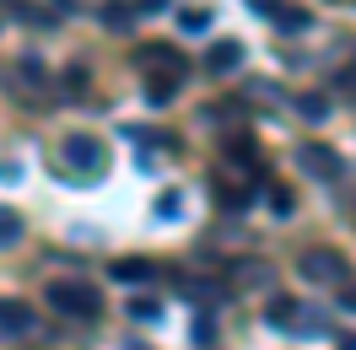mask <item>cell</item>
I'll return each instance as SVG.
<instances>
[{
	"label": "cell",
	"mask_w": 356,
	"mask_h": 350,
	"mask_svg": "<svg viewBox=\"0 0 356 350\" xmlns=\"http://www.w3.org/2000/svg\"><path fill=\"white\" fill-rule=\"evenodd\" d=\"M49 307H60L70 318H97V312H103V297H97V285H87V281H54L49 285Z\"/></svg>",
	"instance_id": "obj_1"
},
{
	"label": "cell",
	"mask_w": 356,
	"mask_h": 350,
	"mask_svg": "<svg viewBox=\"0 0 356 350\" xmlns=\"http://www.w3.org/2000/svg\"><path fill=\"white\" fill-rule=\"evenodd\" d=\"M65 162L76 167L81 178H97L103 167H108V151H103V140H92V135H65Z\"/></svg>",
	"instance_id": "obj_2"
},
{
	"label": "cell",
	"mask_w": 356,
	"mask_h": 350,
	"mask_svg": "<svg viewBox=\"0 0 356 350\" xmlns=\"http://www.w3.org/2000/svg\"><path fill=\"white\" fill-rule=\"evenodd\" d=\"M135 65L146 70V76H168V81H178V76H184V54H178L173 44H140V49H135Z\"/></svg>",
	"instance_id": "obj_3"
},
{
	"label": "cell",
	"mask_w": 356,
	"mask_h": 350,
	"mask_svg": "<svg viewBox=\"0 0 356 350\" xmlns=\"http://www.w3.org/2000/svg\"><path fill=\"white\" fill-rule=\"evenodd\" d=\"M297 167H302L308 178H318V183H334V178L346 173V162H340V151H334V146H318V140L297 151Z\"/></svg>",
	"instance_id": "obj_4"
},
{
	"label": "cell",
	"mask_w": 356,
	"mask_h": 350,
	"mask_svg": "<svg viewBox=\"0 0 356 350\" xmlns=\"http://www.w3.org/2000/svg\"><path fill=\"white\" fill-rule=\"evenodd\" d=\"M302 281L308 285H334V281H346V259L340 253H330V248H318V253H302Z\"/></svg>",
	"instance_id": "obj_5"
},
{
	"label": "cell",
	"mask_w": 356,
	"mask_h": 350,
	"mask_svg": "<svg viewBox=\"0 0 356 350\" xmlns=\"http://www.w3.org/2000/svg\"><path fill=\"white\" fill-rule=\"evenodd\" d=\"M33 324H38V312L27 302H0V334H27Z\"/></svg>",
	"instance_id": "obj_6"
},
{
	"label": "cell",
	"mask_w": 356,
	"mask_h": 350,
	"mask_svg": "<svg viewBox=\"0 0 356 350\" xmlns=\"http://www.w3.org/2000/svg\"><path fill=\"white\" fill-rule=\"evenodd\" d=\"M243 65V44H216L211 49V70L216 76H227V70H238Z\"/></svg>",
	"instance_id": "obj_7"
},
{
	"label": "cell",
	"mask_w": 356,
	"mask_h": 350,
	"mask_svg": "<svg viewBox=\"0 0 356 350\" xmlns=\"http://www.w3.org/2000/svg\"><path fill=\"white\" fill-rule=\"evenodd\" d=\"M113 281H124V285L130 281H152V264L146 259H119L113 264Z\"/></svg>",
	"instance_id": "obj_8"
},
{
	"label": "cell",
	"mask_w": 356,
	"mask_h": 350,
	"mask_svg": "<svg viewBox=\"0 0 356 350\" xmlns=\"http://www.w3.org/2000/svg\"><path fill=\"white\" fill-rule=\"evenodd\" d=\"M178 27H184V33H205V27H211V11H200V6H195V11H178Z\"/></svg>",
	"instance_id": "obj_9"
},
{
	"label": "cell",
	"mask_w": 356,
	"mask_h": 350,
	"mask_svg": "<svg viewBox=\"0 0 356 350\" xmlns=\"http://www.w3.org/2000/svg\"><path fill=\"white\" fill-rule=\"evenodd\" d=\"M275 27H286V33H297V27H308V11H286V6H275V17H270Z\"/></svg>",
	"instance_id": "obj_10"
},
{
	"label": "cell",
	"mask_w": 356,
	"mask_h": 350,
	"mask_svg": "<svg viewBox=\"0 0 356 350\" xmlns=\"http://www.w3.org/2000/svg\"><path fill=\"white\" fill-rule=\"evenodd\" d=\"M173 87H178V81H168V76H146V97H152V103H168Z\"/></svg>",
	"instance_id": "obj_11"
},
{
	"label": "cell",
	"mask_w": 356,
	"mask_h": 350,
	"mask_svg": "<svg viewBox=\"0 0 356 350\" xmlns=\"http://www.w3.org/2000/svg\"><path fill=\"white\" fill-rule=\"evenodd\" d=\"M22 238V216L17 210H0V242H17Z\"/></svg>",
	"instance_id": "obj_12"
},
{
	"label": "cell",
	"mask_w": 356,
	"mask_h": 350,
	"mask_svg": "<svg viewBox=\"0 0 356 350\" xmlns=\"http://www.w3.org/2000/svg\"><path fill=\"white\" fill-rule=\"evenodd\" d=\"M232 281H238V285H259V281H270V269H259L254 259H243V269H238Z\"/></svg>",
	"instance_id": "obj_13"
},
{
	"label": "cell",
	"mask_w": 356,
	"mask_h": 350,
	"mask_svg": "<svg viewBox=\"0 0 356 350\" xmlns=\"http://www.w3.org/2000/svg\"><path fill=\"white\" fill-rule=\"evenodd\" d=\"M178 210H184V199H178L173 189H168V194H156V216H162V221H173Z\"/></svg>",
	"instance_id": "obj_14"
},
{
	"label": "cell",
	"mask_w": 356,
	"mask_h": 350,
	"mask_svg": "<svg viewBox=\"0 0 356 350\" xmlns=\"http://www.w3.org/2000/svg\"><path fill=\"white\" fill-rule=\"evenodd\" d=\"M297 113H302V119H324V113H330V103H324V97H302V103H297Z\"/></svg>",
	"instance_id": "obj_15"
},
{
	"label": "cell",
	"mask_w": 356,
	"mask_h": 350,
	"mask_svg": "<svg viewBox=\"0 0 356 350\" xmlns=\"http://www.w3.org/2000/svg\"><path fill=\"white\" fill-rule=\"evenodd\" d=\"M270 205H275V216H291V194L286 189H270Z\"/></svg>",
	"instance_id": "obj_16"
},
{
	"label": "cell",
	"mask_w": 356,
	"mask_h": 350,
	"mask_svg": "<svg viewBox=\"0 0 356 350\" xmlns=\"http://www.w3.org/2000/svg\"><path fill=\"white\" fill-rule=\"evenodd\" d=\"M130 318H146V324H152V318H156V302H146V297L130 302Z\"/></svg>",
	"instance_id": "obj_17"
},
{
	"label": "cell",
	"mask_w": 356,
	"mask_h": 350,
	"mask_svg": "<svg viewBox=\"0 0 356 350\" xmlns=\"http://www.w3.org/2000/svg\"><path fill=\"white\" fill-rule=\"evenodd\" d=\"M65 87H70V97H81V87H87V70L76 65V70H70V76H65Z\"/></svg>",
	"instance_id": "obj_18"
},
{
	"label": "cell",
	"mask_w": 356,
	"mask_h": 350,
	"mask_svg": "<svg viewBox=\"0 0 356 350\" xmlns=\"http://www.w3.org/2000/svg\"><path fill=\"white\" fill-rule=\"evenodd\" d=\"M346 307H351V312H356V285H351V291H346Z\"/></svg>",
	"instance_id": "obj_19"
}]
</instances>
